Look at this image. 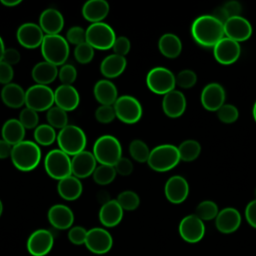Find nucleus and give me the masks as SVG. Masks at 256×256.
Instances as JSON below:
<instances>
[{
  "instance_id": "obj_1",
  "label": "nucleus",
  "mask_w": 256,
  "mask_h": 256,
  "mask_svg": "<svg viewBox=\"0 0 256 256\" xmlns=\"http://www.w3.org/2000/svg\"><path fill=\"white\" fill-rule=\"evenodd\" d=\"M191 34L200 46L213 48L224 37V25L211 14L200 15L191 25Z\"/></svg>"
},
{
  "instance_id": "obj_2",
  "label": "nucleus",
  "mask_w": 256,
  "mask_h": 256,
  "mask_svg": "<svg viewBox=\"0 0 256 256\" xmlns=\"http://www.w3.org/2000/svg\"><path fill=\"white\" fill-rule=\"evenodd\" d=\"M10 158L16 169L29 172L38 166L41 160V150L36 142L23 140L12 147Z\"/></svg>"
},
{
  "instance_id": "obj_3",
  "label": "nucleus",
  "mask_w": 256,
  "mask_h": 256,
  "mask_svg": "<svg viewBox=\"0 0 256 256\" xmlns=\"http://www.w3.org/2000/svg\"><path fill=\"white\" fill-rule=\"evenodd\" d=\"M40 49L44 60L57 67L66 63L70 52L68 41L60 34L45 35Z\"/></svg>"
},
{
  "instance_id": "obj_4",
  "label": "nucleus",
  "mask_w": 256,
  "mask_h": 256,
  "mask_svg": "<svg viewBox=\"0 0 256 256\" xmlns=\"http://www.w3.org/2000/svg\"><path fill=\"white\" fill-rule=\"evenodd\" d=\"M56 141L59 149L69 156H75L84 151L87 144V138L84 131L80 127L70 124L59 131Z\"/></svg>"
},
{
  "instance_id": "obj_5",
  "label": "nucleus",
  "mask_w": 256,
  "mask_h": 256,
  "mask_svg": "<svg viewBox=\"0 0 256 256\" xmlns=\"http://www.w3.org/2000/svg\"><path fill=\"white\" fill-rule=\"evenodd\" d=\"M92 153L100 164L114 166L122 157V147L116 137L106 134L95 141Z\"/></svg>"
},
{
  "instance_id": "obj_6",
  "label": "nucleus",
  "mask_w": 256,
  "mask_h": 256,
  "mask_svg": "<svg viewBox=\"0 0 256 256\" xmlns=\"http://www.w3.org/2000/svg\"><path fill=\"white\" fill-rule=\"evenodd\" d=\"M179 161L178 147L172 144H161L151 150L147 163L154 171L166 172L177 166Z\"/></svg>"
},
{
  "instance_id": "obj_7",
  "label": "nucleus",
  "mask_w": 256,
  "mask_h": 256,
  "mask_svg": "<svg viewBox=\"0 0 256 256\" xmlns=\"http://www.w3.org/2000/svg\"><path fill=\"white\" fill-rule=\"evenodd\" d=\"M44 168L51 178L58 181L72 175L71 158L59 148L53 149L46 154Z\"/></svg>"
},
{
  "instance_id": "obj_8",
  "label": "nucleus",
  "mask_w": 256,
  "mask_h": 256,
  "mask_svg": "<svg viewBox=\"0 0 256 256\" xmlns=\"http://www.w3.org/2000/svg\"><path fill=\"white\" fill-rule=\"evenodd\" d=\"M115 39L113 28L105 22L92 23L86 29V42L94 49L108 50L112 48Z\"/></svg>"
},
{
  "instance_id": "obj_9",
  "label": "nucleus",
  "mask_w": 256,
  "mask_h": 256,
  "mask_svg": "<svg viewBox=\"0 0 256 256\" xmlns=\"http://www.w3.org/2000/svg\"><path fill=\"white\" fill-rule=\"evenodd\" d=\"M54 103V91L48 85L35 84L26 90L25 105L36 112L48 111Z\"/></svg>"
},
{
  "instance_id": "obj_10",
  "label": "nucleus",
  "mask_w": 256,
  "mask_h": 256,
  "mask_svg": "<svg viewBox=\"0 0 256 256\" xmlns=\"http://www.w3.org/2000/svg\"><path fill=\"white\" fill-rule=\"evenodd\" d=\"M146 84L150 91L164 96L175 89L176 79L171 70L165 67H154L146 76Z\"/></svg>"
},
{
  "instance_id": "obj_11",
  "label": "nucleus",
  "mask_w": 256,
  "mask_h": 256,
  "mask_svg": "<svg viewBox=\"0 0 256 256\" xmlns=\"http://www.w3.org/2000/svg\"><path fill=\"white\" fill-rule=\"evenodd\" d=\"M113 107L116 118L126 124L137 123L143 114L141 103L137 98L131 95L119 96Z\"/></svg>"
},
{
  "instance_id": "obj_12",
  "label": "nucleus",
  "mask_w": 256,
  "mask_h": 256,
  "mask_svg": "<svg viewBox=\"0 0 256 256\" xmlns=\"http://www.w3.org/2000/svg\"><path fill=\"white\" fill-rule=\"evenodd\" d=\"M179 234L188 243H197L205 235L204 222L195 214L185 216L179 223Z\"/></svg>"
},
{
  "instance_id": "obj_13",
  "label": "nucleus",
  "mask_w": 256,
  "mask_h": 256,
  "mask_svg": "<svg viewBox=\"0 0 256 256\" xmlns=\"http://www.w3.org/2000/svg\"><path fill=\"white\" fill-rule=\"evenodd\" d=\"M240 54V44L225 36L213 47L214 58L222 65H231L235 63L239 59Z\"/></svg>"
},
{
  "instance_id": "obj_14",
  "label": "nucleus",
  "mask_w": 256,
  "mask_h": 256,
  "mask_svg": "<svg viewBox=\"0 0 256 256\" xmlns=\"http://www.w3.org/2000/svg\"><path fill=\"white\" fill-rule=\"evenodd\" d=\"M44 32L39 24L26 22L21 24L16 32L18 43L27 49H35L40 47L44 38Z\"/></svg>"
},
{
  "instance_id": "obj_15",
  "label": "nucleus",
  "mask_w": 256,
  "mask_h": 256,
  "mask_svg": "<svg viewBox=\"0 0 256 256\" xmlns=\"http://www.w3.org/2000/svg\"><path fill=\"white\" fill-rule=\"evenodd\" d=\"M53 244V234L49 230L38 229L29 236L27 250L33 256H44L51 251Z\"/></svg>"
},
{
  "instance_id": "obj_16",
  "label": "nucleus",
  "mask_w": 256,
  "mask_h": 256,
  "mask_svg": "<svg viewBox=\"0 0 256 256\" xmlns=\"http://www.w3.org/2000/svg\"><path fill=\"white\" fill-rule=\"evenodd\" d=\"M112 244V236L106 229L95 227L88 230L85 245L92 253L105 254L111 249Z\"/></svg>"
},
{
  "instance_id": "obj_17",
  "label": "nucleus",
  "mask_w": 256,
  "mask_h": 256,
  "mask_svg": "<svg viewBox=\"0 0 256 256\" xmlns=\"http://www.w3.org/2000/svg\"><path fill=\"white\" fill-rule=\"evenodd\" d=\"M252 35V26L243 16L229 18L224 24V36L238 43L246 41Z\"/></svg>"
},
{
  "instance_id": "obj_18",
  "label": "nucleus",
  "mask_w": 256,
  "mask_h": 256,
  "mask_svg": "<svg viewBox=\"0 0 256 256\" xmlns=\"http://www.w3.org/2000/svg\"><path fill=\"white\" fill-rule=\"evenodd\" d=\"M226 93L223 86L219 83L212 82L207 84L200 95L202 106L208 111H217L225 103Z\"/></svg>"
},
{
  "instance_id": "obj_19",
  "label": "nucleus",
  "mask_w": 256,
  "mask_h": 256,
  "mask_svg": "<svg viewBox=\"0 0 256 256\" xmlns=\"http://www.w3.org/2000/svg\"><path fill=\"white\" fill-rule=\"evenodd\" d=\"M164 193L167 200L173 204L184 202L189 194V185L187 180L180 175L171 176L165 183Z\"/></svg>"
},
{
  "instance_id": "obj_20",
  "label": "nucleus",
  "mask_w": 256,
  "mask_h": 256,
  "mask_svg": "<svg viewBox=\"0 0 256 256\" xmlns=\"http://www.w3.org/2000/svg\"><path fill=\"white\" fill-rule=\"evenodd\" d=\"M97 161L94 157L93 153L87 150H84L71 159V167H72V175L77 177L78 179L87 178L93 175L96 167Z\"/></svg>"
},
{
  "instance_id": "obj_21",
  "label": "nucleus",
  "mask_w": 256,
  "mask_h": 256,
  "mask_svg": "<svg viewBox=\"0 0 256 256\" xmlns=\"http://www.w3.org/2000/svg\"><path fill=\"white\" fill-rule=\"evenodd\" d=\"M54 101L57 107L69 112L78 107L80 96L73 85L61 84L54 91Z\"/></svg>"
},
{
  "instance_id": "obj_22",
  "label": "nucleus",
  "mask_w": 256,
  "mask_h": 256,
  "mask_svg": "<svg viewBox=\"0 0 256 256\" xmlns=\"http://www.w3.org/2000/svg\"><path fill=\"white\" fill-rule=\"evenodd\" d=\"M241 221V214L236 208L226 207L219 211L215 218V226L219 232L230 234L240 227Z\"/></svg>"
},
{
  "instance_id": "obj_23",
  "label": "nucleus",
  "mask_w": 256,
  "mask_h": 256,
  "mask_svg": "<svg viewBox=\"0 0 256 256\" xmlns=\"http://www.w3.org/2000/svg\"><path fill=\"white\" fill-rule=\"evenodd\" d=\"M186 105L187 102L184 94L176 89L165 94L162 99L163 112L170 118H177L183 115Z\"/></svg>"
},
{
  "instance_id": "obj_24",
  "label": "nucleus",
  "mask_w": 256,
  "mask_h": 256,
  "mask_svg": "<svg viewBox=\"0 0 256 256\" xmlns=\"http://www.w3.org/2000/svg\"><path fill=\"white\" fill-rule=\"evenodd\" d=\"M39 26L45 35H57L64 27V17L59 10L47 8L40 14Z\"/></svg>"
},
{
  "instance_id": "obj_25",
  "label": "nucleus",
  "mask_w": 256,
  "mask_h": 256,
  "mask_svg": "<svg viewBox=\"0 0 256 256\" xmlns=\"http://www.w3.org/2000/svg\"><path fill=\"white\" fill-rule=\"evenodd\" d=\"M47 216L50 224L59 230L70 228L74 222V214L72 210L63 204H55L51 206Z\"/></svg>"
},
{
  "instance_id": "obj_26",
  "label": "nucleus",
  "mask_w": 256,
  "mask_h": 256,
  "mask_svg": "<svg viewBox=\"0 0 256 256\" xmlns=\"http://www.w3.org/2000/svg\"><path fill=\"white\" fill-rule=\"evenodd\" d=\"M110 6L105 0H88L82 6V16L92 23L102 22L109 14Z\"/></svg>"
},
{
  "instance_id": "obj_27",
  "label": "nucleus",
  "mask_w": 256,
  "mask_h": 256,
  "mask_svg": "<svg viewBox=\"0 0 256 256\" xmlns=\"http://www.w3.org/2000/svg\"><path fill=\"white\" fill-rule=\"evenodd\" d=\"M93 93L101 105L113 106L119 97L116 85L108 79L98 80L94 85Z\"/></svg>"
},
{
  "instance_id": "obj_28",
  "label": "nucleus",
  "mask_w": 256,
  "mask_h": 256,
  "mask_svg": "<svg viewBox=\"0 0 256 256\" xmlns=\"http://www.w3.org/2000/svg\"><path fill=\"white\" fill-rule=\"evenodd\" d=\"M123 211L116 199L108 200L103 203L99 210V220L105 227H114L121 222Z\"/></svg>"
},
{
  "instance_id": "obj_29",
  "label": "nucleus",
  "mask_w": 256,
  "mask_h": 256,
  "mask_svg": "<svg viewBox=\"0 0 256 256\" xmlns=\"http://www.w3.org/2000/svg\"><path fill=\"white\" fill-rule=\"evenodd\" d=\"M25 94L26 91L19 84L11 82L3 86L0 97L6 106L17 109L25 104Z\"/></svg>"
},
{
  "instance_id": "obj_30",
  "label": "nucleus",
  "mask_w": 256,
  "mask_h": 256,
  "mask_svg": "<svg viewBox=\"0 0 256 256\" xmlns=\"http://www.w3.org/2000/svg\"><path fill=\"white\" fill-rule=\"evenodd\" d=\"M126 66V58L113 53L102 60L100 64V72L106 79H112L120 76L125 71Z\"/></svg>"
},
{
  "instance_id": "obj_31",
  "label": "nucleus",
  "mask_w": 256,
  "mask_h": 256,
  "mask_svg": "<svg viewBox=\"0 0 256 256\" xmlns=\"http://www.w3.org/2000/svg\"><path fill=\"white\" fill-rule=\"evenodd\" d=\"M58 67L47 61H41L34 65L31 76L36 84L48 85L58 77Z\"/></svg>"
},
{
  "instance_id": "obj_32",
  "label": "nucleus",
  "mask_w": 256,
  "mask_h": 256,
  "mask_svg": "<svg viewBox=\"0 0 256 256\" xmlns=\"http://www.w3.org/2000/svg\"><path fill=\"white\" fill-rule=\"evenodd\" d=\"M83 191V186L77 177L71 175L58 181L57 192L67 201H73L78 199Z\"/></svg>"
},
{
  "instance_id": "obj_33",
  "label": "nucleus",
  "mask_w": 256,
  "mask_h": 256,
  "mask_svg": "<svg viewBox=\"0 0 256 256\" xmlns=\"http://www.w3.org/2000/svg\"><path fill=\"white\" fill-rule=\"evenodd\" d=\"M25 130L18 119L11 118L4 122L1 129V136L3 140L14 146L24 140Z\"/></svg>"
},
{
  "instance_id": "obj_34",
  "label": "nucleus",
  "mask_w": 256,
  "mask_h": 256,
  "mask_svg": "<svg viewBox=\"0 0 256 256\" xmlns=\"http://www.w3.org/2000/svg\"><path fill=\"white\" fill-rule=\"evenodd\" d=\"M160 53L166 58H177L182 51V42L180 38L173 33L163 34L158 41Z\"/></svg>"
},
{
  "instance_id": "obj_35",
  "label": "nucleus",
  "mask_w": 256,
  "mask_h": 256,
  "mask_svg": "<svg viewBox=\"0 0 256 256\" xmlns=\"http://www.w3.org/2000/svg\"><path fill=\"white\" fill-rule=\"evenodd\" d=\"M178 151L180 160L184 162H192L199 157L201 153V145L194 139H188L178 146Z\"/></svg>"
},
{
  "instance_id": "obj_36",
  "label": "nucleus",
  "mask_w": 256,
  "mask_h": 256,
  "mask_svg": "<svg viewBox=\"0 0 256 256\" xmlns=\"http://www.w3.org/2000/svg\"><path fill=\"white\" fill-rule=\"evenodd\" d=\"M34 139L38 145L49 146L57 139V134L49 124H41L34 130Z\"/></svg>"
},
{
  "instance_id": "obj_37",
  "label": "nucleus",
  "mask_w": 256,
  "mask_h": 256,
  "mask_svg": "<svg viewBox=\"0 0 256 256\" xmlns=\"http://www.w3.org/2000/svg\"><path fill=\"white\" fill-rule=\"evenodd\" d=\"M150 152L148 145L140 139H135L129 144V154L137 162H147Z\"/></svg>"
},
{
  "instance_id": "obj_38",
  "label": "nucleus",
  "mask_w": 256,
  "mask_h": 256,
  "mask_svg": "<svg viewBox=\"0 0 256 256\" xmlns=\"http://www.w3.org/2000/svg\"><path fill=\"white\" fill-rule=\"evenodd\" d=\"M219 209L217 204L212 200H204L200 202L195 210V215L202 221H210L217 217Z\"/></svg>"
},
{
  "instance_id": "obj_39",
  "label": "nucleus",
  "mask_w": 256,
  "mask_h": 256,
  "mask_svg": "<svg viewBox=\"0 0 256 256\" xmlns=\"http://www.w3.org/2000/svg\"><path fill=\"white\" fill-rule=\"evenodd\" d=\"M48 124L53 128H59L60 130L68 125V114L65 110L53 106L51 107L46 114Z\"/></svg>"
},
{
  "instance_id": "obj_40",
  "label": "nucleus",
  "mask_w": 256,
  "mask_h": 256,
  "mask_svg": "<svg viewBox=\"0 0 256 256\" xmlns=\"http://www.w3.org/2000/svg\"><path fill=\"white\" fill-rule=\"evenodd\" d=\"M116 174L114 166L100 164L96 167L92 176L98 185H108L115 179Z\"/></svg>"
},
{
  "instance_id": "obj_41",
  "label": "nucleus",
  "mask_w": 256,
  "mask_h": 256,
  "mask_svg": "<svg viewBox=\"0 0 256 256\" xmlns=\"http://www.w3.org/2000/svg\"><path fill=\"white\" fill-rule=\"evenodd\" d=\"M116 200L121 208L126 211H133L137 209L140 204V198L138 194L132 190L122 191Z\"/></svg>"
},
{
  "instance_id": "obj_42",
  "label": "nucleus",
  "mask_w": 256,
  "mask_h": 256,
  "mask_svg": "<svg viewBox=\"0 0 256 256\" xmlns=\"http://www.w3.org/2000/svg\"><path fill=\"white\" fill-rule=\"evenodd\" d=\"M94 57V48L87 42L77 45L74 48V58L80 64H88Z\"/></svg>"
},
{
  "instance_id": "obj_43",
  "label": "nucleus",
  "mask_w": 256,
  "mask_h": 256,
  "mask_svg": "<svg viewBox=\"0 0 256 256\" xmlns=\"http://www.w3.org/2000/svg\"><path fill=\"white\" fill-rule=\"evenodd\" d=\"M217 117L218 119L223 123H233L235 122L239 117V111L237 107L233 104H224L222 105L217 111Z\"/></svg>"
},
{
  "instance_id": "obj_44",
  "label": "nucleus",
  "mask_w": 256,
  "mask_h": 256,
  "mask_svg": "<svg viewBox=\"0 0 256 256\" xmlns=\"http://www.w3.org/2000/svg\"><path fill=\"white\" fill-rule=\"evenodd\" d=\"M18 120L20 121V123L23 125L25 129H35L38 126V122H39L38 112L28 107H25L24 109L21 110Z\"/></svg>"
},
{
  "instance_id": "obj_45",
  "label": "nucleus",
  "mask_w": 256,
  "mask_h": 256,
  "mask_svg": "<svg viewBox=\"0 0 256 256\" xmlns=\"http://www.w3.org/2000/svg\"><path fill=\"white\" fill-rule=\"evenodd\" d=\"M176 85L183 89L192 88L197 82V75L193 70L184 69L181 70L176 76Z\"/></svg>"
},
{
  "instance_id": "obj_46",
  "label": "nucleus",
  "mask_w": 256,
  "mask_h": 256,
  "mask_svg": "<svg viewBox=\"0 0 256 256\" xmlns=\"http://www.w3.org/2000/svg\"><path fill=\"white\" fill-rule=\"evenodd\" d=\"M58 78L64 85H72L77 78V70L72 64L65 63L60 66L58 71Z\"/></svg>"
},
{
  "instance_id": "obj_47",
  "label": "nucleus",
  "mask_w": 256,
  "mask_h": 256,
  "mask_svg": "<svg viewBox=\"0 0 256 256\" xmlns=\"http://www.w3.org/2000/svg\"><path fill=\"white\" fill-rule=\"evenodd\" d=\"M116 117V113L113 106L100 105L95 111V118L98 122L103 124L111 123Z\"/></svg>"
},
{
  "instance_id": "obj_48",
  "label": "nucleus",
  "mask_w": 256,
  "mask_h": 256,
  "mask_svg": "<svg viewBox=\"0 0 256 256\" xmlns=\"http://www.w3.org/2000/svg\"><path fill=\"white\" fill-rule=\"evenodd\" d=\"M66 40L75 46L86 42V29L81 26H72L66 33Z\"/></svg>"
},
{
  "instance_id": "obj_49",
  "label": "nucleus",
  "mask_w": 256,
  "mask_h": 256,
  "mask_svg": "<svg viewBox=\"0 0 256 256\" xmlns=\"http://www.w3.org/2000/svg\"><path fill=\"white\" fill-rule=\"evenodd\" d=\"M87 232L88 231L82 226H74L68 232V239L75 245L85 244Z\"/></svg>"
},
{
  "instance_id": "obj_50",
  "label": "nucleus",
  "mask_w": 256,
  "mask_h": 256,
  "mask_svg": "<svg viewBox=\"0 0 256 256\" xmlns=\"http://www.w3.org/2000/svg\"><path fill=\"white\" fill-rule=\"evenodd\" d=\"M130 48H131L130 40L125 36L116 37L114 44L112 46V50H113L114 54L123 56V57H125V55H127L129 53Z\"/></svg>"
},
{
  "instance_id": "obj_51",
  "label": "nucleus",
  "mask_w": 256,
  "mask_h": 256,
  "mask_svg": "<svg viewBox=\"0 0 256 256\" xmlns=\"http://www.w3.org/2000/svg\"><path fill=\"white\" fill-rule=\"evenodd\" d=\"M116 173L121 176H128L133 172V163L126 157H121L114 165Z\"/></svg>"
},
{
  "instance_id": "obj_52",
  "label": "nucleus",
  "mask_w": 256,
  "mask_h": 256,
  "mask_svg": "<svg viewBox=\"0 0 256 256\" xmlns=\"http://www.w3.org/2000/svg\"><path fill=\"white\" fill-rule=\"evenodd\" d=\"M14 77L13 67L3 61L0 62V83L3 85H7L12 82Z\"/></svg>"
},
{
  "instance_id": "obj_53",
  "label": "nucleus",
  "mask_w": 256,
  "mask_h": 256,
  "mask_svg": "<svg viewBox=\"0 0 256 256\" xmlns=\"http://www.w3.org/2000/svg\"><path fill=\"white\" fill-rule=\"evenodd\" d=\"M21 60V54L20 52L15 48H6L2 61L11 65L12 67L19 63Z\"/></svg>"
},
{
  "instance_id": "obj_54",
  "label": "nucleus",
  "mask_w": 256,
  "mask_h": 256,
  "mask_svg": "<svg viewBox=\"0 0 256 256\" xmlns=\"http://www.w3.org/2000/svg\"><path fill=\"white\" fill-rule=\"evenodd\" d=\"M245 218L248 224L256 229V199L247 204L245 208Z\"/></svg>"
},
{
  "instance_id": "obj_55",
  "label": "nucleus",
  "mask_w": 256,
  "mask_h": 256,
  "mask_svg": "<svg viewBox=\"0 0 256 256\" xmlns=\"http://www.w3.org/2000/svg\"><path fill=\"white\" fill-rule=\"evenodd\" d=\"M224 7V9L226 10L229 18L231 17H235V16H240L241 11H242V6L241 4L236 1V0H230L227 1L226 3H224V5H222Z\"/></svg>"
},
{
  "instance_id": "obj_56",
  "label": "nucleus",
  "mask_w": 256,
  "mask_h": 256,
  "mask_svg": "<svg viewBox=\"0 0 256 256\" xmlns=\"http://www.w3.org/2000/svg\"><path fill=\"white\" fill-rule=\"evenodd\" d=\"M213 17H215L219 22H221L223 25L226 23V21L229 19V16L224 9L223 6H219L213 10V13L211 14Z\"/></svg>"
},
{
  "instance_id": "obj_57",
  "label": "nucleus",
  "mask_w": 256,
  "mask_h": 256,
  "mask_svg": "<svg viewBox=\"0 0 256 256\" xmlns=\"http://www.w3.org/2000/svg\"><path fill=\"white\" fill-rule=\"evenodd\" d=\"M12 145L3 139H0V159H5L10 157L12 151Z\"/></svg>"
},
{
  "instance_id": "obj_58",
  "label": "nucleus",
  "mask_w": 256,
  "mask_h": 256,
  "mask_svg": "<svg viewBox=\"0 0 256 256\" xmlns=\"http://www.w3.org/2000/svg\"><path fill=\"white\" fill-rule=\"evenodd\" d=\"M21 3V0H1V4L6 7H14Z\"/></svg>"
},
{
  "instance_id": "obj_59",
  "label": "nucleus",
  "mask_w": 256,
  "mask_h": 256,
  "mask_svg": "<svg viewBox=\"0 0 256 256\" xmlns=\"http://www.w3.org/2000/svg\"><path fill=\"white\" fill-rule=\"evenodd\" d=\"M5 50H6V48H5V45H4V41H3L2 37L0 36V62L3 59V55H4Z\"/></svg>"
},
{
  "instance_id": "obj_60",
  "label": "nucleus",
  "mask_w": 256,
  "mask_h": 256,
  "mask_svg": "<svg viewBox=\"0 0 256 256\" xmlns=\"http://www.w3.org/2000/svg\"><path fill=\"white\" fill-rule=\"evenodd\" d=\"M252 115H253V118H254V121L256 122V101L253 105V108H252Z\"/></svg>"
},
{
  "instance_id": "obj_61",
  "label": "nucleus",
  "mask_w": 256,
  "mask_h": 256,
  "mask_svg": "<svg viewBox=\"0 0 256 256\" xmlns=\"http://www.w3.org/2000/svg\"><path fill=\"white\" fill-rule=\"evenodd\" d=\"M2 212H3V204H2V201L0 199V217L2 215Z\"/></svg>"
},
{
  "instance_id": "obj_62",
  "label": "nucleus",
  "mask_w": 256,
  "mask_h": 256,
  "mask_svg": "<svg viewBox=\"0 0 256 256\" xmlns=\"http://www.w3.org/2000/svg\"><path fill=\"white\" fill-rule=\"evenodd\" d=\"M254 195H255V199H256V188H255V191H254Z\"/></svg>"
}]
</instances>
